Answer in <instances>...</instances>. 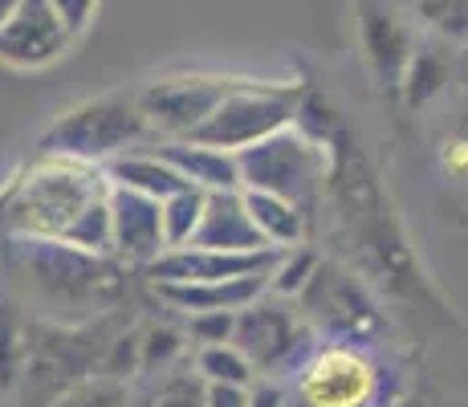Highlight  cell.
<instances>
[{"label":"cell","mask_w":468,"mask_h":407,"mask_svg":"<svg viewBox=\"0 0 468 407\" xmlns=\"http://www.w3.org/2000/svg\"><path fill=\"white\" fill-rule=\"evenodd\" d=\"M237 167L240 187L285 196L305 212L318 200V187L326 179V147L298 126H285V131L269 134L253 147L237 151Z\"/></svg>","instance_id":"5b68a950"},{"label":"cell","mask_w":468,"mask_h":407,"mask_svg":"<svg viewBox=\"0 0 468 407\" xmlns=\"http://www.w3.org/2000/svg\"><path fill=\"white\" fill-rule=\"evenodd\" d=\"M74 45L78 41L69 37L66 25L53 16V8L45 0H21V8L0 29V66L37 74V70L58 66Z\"/></svg>","instance_id":"30bf717a"},{"label":"cell","mask_w":468,"mask_h":407,"mask_svg":"<svg viewBox=\"0 0 468 407\" xmlns=\"http://www.w3.org/2000/svg\"><path fill=\"white\" fill-rule=\"evenodd\" d=\"M16 8H21V0H0V29H5V21L16 13Z\"/></svg>","instance_id":"1f68e13d"},{"label":"cell","mask_w":468,"mask_h":407,"mask_svg":"<svg viewBox=\"0 0 468 407\" xmlns=\"http://www.w3.org/2000/svg\"><path fill=\"white\" fill-rule=\"evenodd\" d=\"M318 334L305 326L298 305L285 297L261 294L253 305L237 310V330L232 342L249 355V363L257 367V375H282L285 367H298L310 355V342Z\"/></svg>","instance_id":"ba28073f"},{"label":"cell","mask_w":468,"mask_h":407,"mask_svg":"<svg viewBox=\"0 0 468 407\" xmlns=\"http://www.w3.org/2000/svg\"><path fill=\"white\" fill-rule=\"evenodd\" d=\"M187 350V334L179 326H167V322H151L139 330V375L147 379H159L167 375L171 367L184 359Z\"/></svg>","instance_id":"7402d4cb"},{"label":"cell","mask_w":468,"mask_h":407,"mask_svg":"<svg viewBox=\"0 0 468 407\" xmlns=\"http://www.w3.org/2000/svg\"><path fill=\"white\" fill-rule=\"evenodd\" d=\"M318 252L305 249V244H293V249H282V257H277V265L269 269V294L273 297H285V302H293V297L305 289V282L314 277V269H318Z\"/></svg>","instance_id":"d4e9b609"},{"label":"cell","mask_w":468,"mask_h":407,"mask_svg":"<svg viewBox=\"0 0 468 407\" xmlns=\"http://www.w3.org/2000/svg\"><path fill=\"white\" fill-rule=\"evenodd\" d=\"M106 192L111 179L102 167L37 151L0 187V229L13 241H66L78 216Z\"/></svg>","instance_id":"7a4b0ae2"},{"label":"cell","mask_w":468,"mask_h":407,"mask_svg":"<svg viewBox=\"0 0 468 407\" xmlns=\"http://www.w3.org/2000/svg\"><path fill=\"white\" fill-rule=\"evenodd\" d=\"M240 78L224 74H167L151 78L147 86L134 94L143 119L151 126V139H192L200 131V123L220 106V98L237 86Z\"/></svg>","instance_id":"9c48e42d"},{"label":"cell","mask_w":468,"mask_h":407,"mask_svg":"<svg viewBox=\"0 0 468 407\" xmlns=\"http://www.w3.org/2000/svg\"><path fill=\"white\" fill-rule=\"evenodd\" d=\"M411 8L444 41H468V0H411Z\"/></svg>","instance_id":"4316f807"},{"label":"cell","mask_w":468,"mask_h":407,"mask_svg":"<svg viewBox=\"0 0 468 407\" xmlns=\"http://www.w3.org/2000/svg\"><path fill=\"white\" fill-rule=\"evenodd\" d=\"M232 330H237V314L216 310V314H192L184 318V334L196 338L200 347H212V342H232Z\"/></svg>","instance_id":"f1b7e54d"},{"label":"cell","mask_w":468,"mask_h":407,"mask_svg":"<svg viewBox=\"0 0 468 407\" xmlns=\"http://www.w3.org/2000/svg\"><path fill=\"white\" fill-rule=\"evenodd\" d=\"M29 359V318H21L8 297H0V395H16Z\"/></svg>","instance_id":"d6986e66"},{"label":"cell","mask_w":468,"mask_h":407,"mask_svg":"<svg viewBox=\"0 0 468 407\" xmlns=\"http://www.w3.org/2000/svg\"><path fill=\"white\" fill-rule=\"evenodd\" d=\"M358 45H363V58L371 66V74L379 86L399 90L403 70H408L411 53L420 49L411 37V25L403 16H395L383 5H358Z\"/></svg>","instance_id":"4fadbf2b"},{"label":"cell","mask_w":468,"mask_h":407,"mask_svg":"<svg viewBox=\"0 0 468 407\" xmlns=\"http://www.w3.org/2000/svg\"><path fill=\"white\" fill-rule=\"evenodd\" d=\"M293 305L318 338L326 334L330 342H342V347H367L383 330V314L375 297L367 294V285L335 261H318Z\"/></svg>","instance_id":"8992f818"},{"label":"cell","mask_w":468,"mask_h":407,"mask_svg":"<svg viewBox=\"0 0 468 407\" xmlns=\"http://www.w3.org/2000/svg\"><path fill=\"white\" fill-rule=\"evenodd\" d=\"M448 58L436 49H416L408 61V70H403V81H399V94L403 102H408V111H420V106H428L431 98L440 94V90L448 86Z\"/></svg>","instance_id":"44dd1931"},{"label":"cell","mask_w":468,"mask_h":407,"mask_svg":"<svg viewBox=\"0 0 468 407\" xmlns=\"http://www.w3.org/2000/svg\"><path fill=\"white\" fill-rule=\"evenodd\" d=\"M204 200H208V192L187 187V192H176V196H167V200L159 204L164 208V241H167V249H184V244L196 237L200 216H204Z\"/></svg>","instance_id":"cb8c5ba5"},{"label":"cell","mask_w":468,"mask_h":407,"mask_svg":"<svg viewBox=\"0 0 468 407\" xmlns=\"http://www.w3.org/2000/svg\"><path fill=\"white\" fill-rule=\"evenodd\" d=\"M240 196H245L249 216L269 249H293L305 241V212L293 200L273 192H253V187H240Z\"/></svg>","instance_id":"ac0fdd59"},{"label":"cell","mask_w":468,"mask_h":407,"mask_svg":"<svg viewBox=\"0 0 468 407\" xmlns=\"http://www.w3.org/2000/svg\"><path fill=\"white\" fill-rule=\"evenodd\" d=\"M147 139H151V126L143 119L134 94H98L61 111L41 131L37 151L41 155H66V159L106 167L111 159L127 155V151H134Z\"/></svg>","instance_id":"3957f363"},{"label":"cell","mask_w":468,"mask_h":407,"mask_svg":"<svg viewBox=\"0 0 468 407\" xmlns=\"http://www.w3.org/2000/svg\"><path fill=\"white\" fill-rule=\"evenodd\" d=\"M45 5L53 8V16L66 25V33L74 41L86 37L90 25H94V16H98V0H45Z\"/></svg>","instance_id":"f546056e"},{"label":"cell","mask_w":468,"mask_h":407,"mask_svg":"<svg viewBox=\"0 0 468 407\" xmlns=\"http://www.w3.org/2000/svg\"><path fill=\"white\" fill-rule=\"evenodd\" d=\"M155 302H164L167 310L184 314H216V310H245L253 305L261 294H269V273H253V277H237V282H208V285H151Z\"/></svg>","instance_id":"9a60e30c"},{"label":"cell","mask_w":468,"mask_h":407,"mask_svg":"<svg viewBox=\"0 0 468 407\" xmlns=\"http://www.w3.org/2000/svg\"><path fill=\"white\" fill-rule=\"evenodd\" d=\"M204 407H253V387L204 383Z\"/></svg>","instance_id":"4dcf8cb0"},{"label":"cell","mask_w":468,"mask_h":407,"mask_svg":"<svg viewBox=\"0 0 468 407\" xmlns=\"http://www.w3.org/2000/svg\"><path fill=\"white\" fill-rule=\"evenodd\" d=\"M102 171H106V179H111L114 187H131V192L151 196V200H167V196L187 192V187H192L167 159H159L155 151H127V155L106 163Z\"/></svg>","instance_id":"e0dca14e"},{"label":"cell","mask_w":468,"mask_h":407,"mask_svg":"<svg viewBox=\"0 0 468 407\" xmlns=\"http://www.w3.org/2000/svg\"><path fill=\"white\" fill-rule=\"evenodd\" d=\"M187 244L192 249H216V252H265L269 249L261 241L240 192H208L200 229H196V237Z\"/></svg>","instance_id":"5bb4252c"},{"label":"cell","mask_w":468,"mask_h":407,"mask_svg":"<svg viewBox=\"0 0 468 407\" xmlns=\"http://www.w3.org/2000/svg\"><path fill=\"white\" fill-rule=\"evenodd\" d=\"M49 407H139V400L131 395V383H122V379L86 375L69 391H61Z\"/></svg>","instance_id":"603a6c76"},{"label":"cell","mask_w":468,"mask_h":407,"mask_svg":"<svg viewBox=\"0 0 468 407\" xmlns=\"http://www.w3.org/2000/svg\"><path fill=\"white\" fill-rule=\"evenodd\" d=\"M139 407H204V379L196 370H167Z\"/></svg>","instance_id":"83f0119b"},{"label":"cell","mask_w":468,"mask_h":407,"mask_svg":"<svg viewBox=\"0 0 468 407\" xmlns=\"http://www.w3.org/2000/svg\"><path fill=\"white\" fill-rule=\"evenodd\" d=\"M155 155L167 159L200 192H240V167L237 155H229V151L204 147V143L192 139H164L155 147Z\"/></svg>","instance_id":"2e32d148"},{"label":"cell","mask_w":468,"mask_h":407,"mask_svg":"<svg viewBox=\"0 0 468 407\" xmlns=\"http://www.w3.org/2000/svg\"><path fill=\"white\" fill-rule=\"evenodd\" d=\"M0 407H8V403H5V395H0Z\"/></svg>","instance_id":"d6a6232c"},{"label":"cell","mask_w":468,"mask_h":407,"mask_svg":"<svg viewBox=\"0 0 468 407\" xmlns=\"http://www.w3.org/2000/svg\"><path fill=\"white\" fill-rule=\"evenodd\" d=\"M8 261L16 282L29 289L41 314L58 326H90L98 314L114 310L127 294L122 261L94 257L61 241H13Z\"/></svg>","instance_id":"6da1fadb"},{"label":"cell","mask_w":468,"mask_h":407,"mask_svg":"<svg viewBox=\"0 0 468 407\" xmlns=\"http://www.w3.org/2000/svg\"><path fill=\"white\" fill-rule=\"evenodd\" d=\"M111 257L122 265H139L147 269L155 257L167 252L164 241V200L139 196L131 187H114L111 184Z\"/></svg>","instance_id":"7c38bea8"},{"label":"cell","mask_w":468,"mask_h":407,"mask_svg":"<svg viewBox=\"0 0 468 407\" xmlns=\"http://www.w3.org/2000/svg\"><path fill=\"white\" fill-rule=\"evenodd\" d=\"M106 196H111V192H106ZM106 196H102V200H94L82 216H78L74 229L66 232V241H61V244L82 249V252H94V257H111V204H106Z\"/></svg>","instance_id":"484cf974"},{"label":"cell","mask_w":468,"mask_h":407,"mask_svg":"<svg viewBox=\"0 0 468 407\" xmlns=\"http://www.w3.org/2000/svg\"><path fill=\"white\" fill-rule=\"evenodd\" d=\"M282 249L265 252H216V249H167L164 257H155L143 273L151 277V285H208V282H237V277L269 273L277 265Z\"/></svg>","instance_id":"8fae6325"},{"label":"cell","mask_w":468,"mask_h":407,"mask_svg":"<svg viewBox=\"0 0 468 407\" xmlns=\"http://www.w3.org/2000/svg\"><path fill=\"white\" fill-rule=\"evenodd\" d=\"M379 395V363L363 347H314L293 367V407H375Z\"/></svg>","instance_id":"52a82bcc"},{"label":"cell","mask_w":468,"mask_h":407,"mask_svg":"<svg viewBox=\"0 0 468 407\" xmlns=\"http://www.w3.org/2000/svg\"><path fill=\"white\" fill-rule=\"evenodd\" d=\"M298 111H302V86L240 78L237 86L220 98V106L200 123L192 143H204V147L237 155V151H245V147H253V143L269 139V134L293 126L298 123Z\"/></svg>","instance_id":"277c9868"},{"label":"cell","mask_w":468,"mask_h":407,"mask_svg":"<svg viewBox=\"0 0 468 407\" xmlns=\"http://www.w3.org/2000/svg\"><path fill=\"white\" fill-rule=\"evenodd\" d=\"M196 375L204 383H232V387H257V367L237 342H212L196 350Z\"/></svg>","instance_id":"ffe728a7"}]
</instances>
